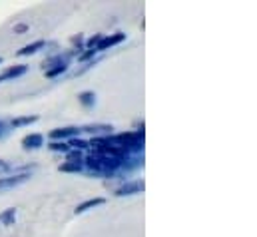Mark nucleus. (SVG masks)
Segmentation results:
<instances>
[{"label":"nucleus","mask_w":257,"mask_h":237,"mask_svg":"<svg viewBox=\"0 0 257 237\" xmlns=\"http://www.w3.org/2000/svg\"><path fill=\"white\" fill-rule=\"evenodd\" d=\"M144 189H146V181H144V179H128V181H124V183L114 191V195H116V197H126V195L142 193Z\"/></svg>","instance_id":"obj_1"},{"label":"nucleus","mask_w":257,"mask_h":237,"mask_svg":"<svg viewBox=\"0 0 257 237\" xmlns=\"http://www.w3.org/2000/svg\"><path fill=\"white\" fill-rule=\"evenodd\" d=\"M28 179H30V174H8V176H0V193L26 183Z\"/></svg>","instance_id":"obj_2"},{"label":"nucleus","mask_w":257,"mask_h":237,"mask_svg":"<svg viewBox=\"0 0 257 237\" xmlns=\"http://www.w3.org/2000/svg\"><path fill=\"white\" fill-rule=\"evenodd\" d=\"M78 136H80V128H76V126L56 128V130H52V132L48 134V138H50L52 142H68V140L78 138Z\"/></svg>","instance_id":"obj_3"},{"label":"nucleus","mask_w":257,"mask_h":237,"mask_svg":"<svg viewBox=\"0 0 257 237\" xmlns=\"http://www.w3.org/2000/svg\"><path fill=\"white\" fill-rule=\"evenodd\" d=\"M126 40V34L124 32H116V34H104L102 36V40L98 42V46H96V52L100 54V52H106L108 48H114V46H118V44H122Z\"/></svg>","instance_id":"obj_4"},{"label":"nucleus","mask_w":257,"mask_h":237,"mask_svg":"<svg viewBox=\"0 0 257 237\" xmlns=\"http://www.w3.org/2000/svg\"><path fill=\"white\" fill-rule=\"evenodd\" d=\"M92 134L94 138H104V136H112L114 134V128L110 124H88V126H82L80 128V134Z\"/></svg>","instance_id":"obj_5"},{"label":"nucleus","mask_w":257,"mask_h":237,"mask_svg":"<svg viewBox=\"0 0 257 237\" xmlns=\"http://www.w3.org/2000/svg\"><path fill=\"white\" fill-rule=\"evenodd\" d=\"M44 146V136L42 134H28L22 138V148L26 152H34V150H40Z\"/></svg>","instance_id":"obj_6"},{"label":"nucleus","mask_w":257,"mask_h":237,"mask_svg":"<svg viewBox=\"0 0 257 237\" xmlns=\"http://www.w3.org/2000/svg\"><path fill=\"white\" fill-rule=\"evenodd\" d=\"M28 72V66L26 64H14V66H8L2 74H0V82L4 80H14V78H20Z\"/></svg>","instance_id":"obj_7"},{"label":"nucleus","mask_w":257,"mask_h":237,"mask_svg":"<svg viewBox=\"0 0 257 237\" xmlns=\"http://www.w3.org/2000/svg\"><path fill=\"white\" fill-rule=\"evenodd\" d=\"M104 203H106V197H92V199H86V201L78 203L76 209H74V213H76V215H82V213H86V211H90V209H96V207H100V205H104Z\"/></svg>","instance_id":"obj_8"},{"label":"nucleus","mask_w":257,"mask_h":237,"mask_svg":"<svg viewBox=\"0 0 257 237\" xmlns=\"http://www.w3.org/2000/svg\"><path fill=\"white\" fill-rule=\"evenodd\" d=\"M42 48H46V42H44V40H34L32 44L22 46V48L16 52V56H20V58H24V56H32V54H36V52L42 50Z\"/></svg>","instance_id":"obj_9"},{"label":"nucleus","mask_w":257,"mask_h":237,"mask_svg":"<svg viewBox=\"0 0 257 237\" xmlns=\"http://www.w3.org/2000/svg\"><path fill=\"white\" fill-rule=\"evenodd\" d=\"M60 172L64 174H82L84 172V162H64L58 166Z\"/></svg>","instance_id":"obj_10"},{"label":"nucleus","mask_w":257,"mask_h":237,"mask_svg":"<svg viewBox=\"0 0 257 237\" xmlns=\"http://www.w3.org/2000/svg\"><path fill=\"white\" fill-rule=\"evenodd\" d=\"M78 102L82 104V108H86V110H90V108H94L96 106V94L94 92H80L78 94Z\"/></svg>","instance_id":"obj_11"},{"label":"nucleus","mask_w":257,"mask_h":237,"mask_svg":"<svg viewBox=\"0 0 257 237\" xmlns=\"http://www.w3.org/2000/svg\"><path fill=\"white\" fill-rule=\"evenodd\" d=\"M14 221H16V207H8L0 213V225L10 227V225H14Z\"/></svg>","instance_id":"obj_12"},{"label":"nucleus","mask_w":257,"mask_h":237,"mask_svg":"<svg viewBox=\"0 0 257 237\" xmlns=\"http://www.w3.org/2000/svg\"><path fill=\"white\" fill-rule=\"evenodd\" d=\"M68 64H54V66H48V68H44V74H46V78H58V76H62L64 72H68Z\"/></svg>","instance_id":"obj_13"},{"label":"nucleus","mask_w":257,"mask_h":237,"mask_svg":"<svg viewBox=\"0 0 257 237\" xmlns=\"http://www.w3.org/2000/svg\"><path fill=\"white\" fill-rule=\"evenodd\" d=\"M38 122V116H18L14 118L8 126L10 128H22V126H30V124H36Z\"/></svg>","instance_id":"obj_14"},{"label":"nucleus","mask_w":257,"mask_h":237,"mask_svg":"<svg viewBox=\"0 0 257 237\" xmlns=\"http://www.w3.org/2000/svg\"><path fill=\"white\" fill-rule=\"evenodd\" d=\"M68 146H70V150H78V152H84V150L90 148L88 142L82 140V138H72V140H68Z\"/></svg>","instance_id":"obj_15"},{"label":"nucleus","mask_w":257,"mask_h":237,"mask_svg":"<svg viewBox=\"0 0 257 237\" xmlns=\"http://www.w3.org/2000/svg\"><path fill=\"white\" fill-rule=\"evenodd\" d=\"M48 148H50L52 152H56V154H68V152H70L68 142H50Z\"/></svg>","instance_id":"obj_16"},{"label":"nucleus","mask_w":257,"mask_h":237,"mask_svg":"<svg viewBox=\"0 0 257 237\" xmlns=\"http://www.w3.org/2000/svg\"><path fill=\"white\" fill-rule=\"evenodd\" d=\"M102 36H104V34H94L92 38H88V40H86V50H96V46H98V42L102 40Z\"/></svg>","instance_id":"obj_17"},{"label":"nucleus","mask_w":257,"mask_h":237,"mask_svg":"<svg viewBox=\"0 0 257 237\" xmlns=\"http://www.w3.org/2000/svg\"><path fill=\"white\" fill-rule=\"evenodd\" d=\"M66 162H84V156H82V152H78V150H70V152L66 154Z\"/></svg>","instance_id":"obj_18"},{"label":"nucleus","mask_w":257,"mask_h":237,"mask_svg":"<svg viewBox=\"0 0 257 237\" xmlns=\"http://www.w3.org/2000/svg\"><path fill=\"white\" fill-rule=\"evenodd\" d=\"M10 172H14V168H12L8 162L0 160V176H4V174H10Z\"/></svg>","instance_id":"obj_19"},{"label":"nucleus","mask_w":257,"mask_h":237,"mask_svg":"<svg viewBox=\"0 0 257 237\" xmlns=\"http://www.w3.org/2000/svg\"><path fill=\"white\" fill-rule=\"evenodd\" d=\"M24 32H28V24H26V22L14 24V34H24Z\"/></svg>","instance_id":"obj_20"},{"label":"nucleus","mask_w":257,"mask_h":237,"mask_svg":"<svg viewBox=\"0 0 257 237\" xmlns=\"http://www.w3.org/2000/svg\"><path fill=\"white\" fill-rule=\"evenodd\" d=\"M8 134H10V126H8L6 122H2V120H0V140H2V138H6Z\"/></svg>","instance_id":"obj_21"},{"label":"nucleus","mask_w":257,"mask_h":237,"mask_svg":"<svg viewBox=\"0 0 257 237\" xmlns=\"http://www.w3.org/2000/svg\"><path fill=\"white\" fill-rule=\"evenodd\" d=\"M0 64H2V58H0Z\"/></svg>","instance_id":"obj_22"}]
</instances>
